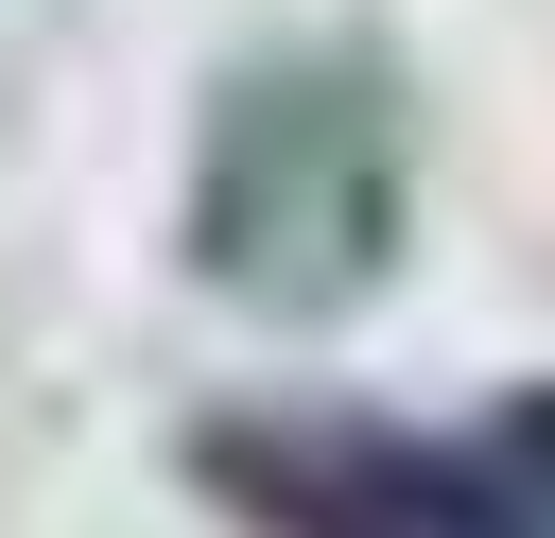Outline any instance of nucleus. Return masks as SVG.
Listing matches in <instances>:
<instances>
[{
	"instance_id": "nucleus-2",
	"label": "nucleus",
	"mask_w": 555,
	"mask_h": 538,
	"mask_svg": "<svg viewBox=\"0 0 555 538\" xmlns=\"http://www.w3.org/2000/svg\"><path fill=\"white\" fill-rule=\"evenodd\" d=\"M173 469L243 538H555V382L486 399L468 434L364 399H225L173 434Z\"/></svg>"
},
{
	"instance_id": "nucleus-1",
	"label": "nucleus",
	"mask_w": 555,
	"mask_h": 538,
	"mask_svg": "<svg viewBox=\"0 0 555 538\" xmlns=\"http://www.w3.org/2000/svg\"><path fill=\"white\" fill-rule=\"evenodd\" d=\"M416 243V69L382 35H260L191 104L173 260L260 330H347Z\"/></svg>"
}]
</instances>
